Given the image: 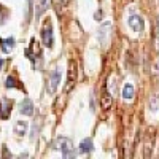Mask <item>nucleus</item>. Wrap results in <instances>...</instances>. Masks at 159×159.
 <instances>
[{"label":"nucleus","instance_id":"f257e3e1","mask_svg":"<svg viewBox=\"0 0 159 159\" xmlns=\"http://www.w3.org/2000/svg\"><path fill=\"white\" fill-rule=\"evenodd\" d=\"M54 148L59 150L65 159L75 157V154H76L75 150H73L72 140H70V139H65V137H59V139H56V142H54Z\"/></svg>","mask_w":159,"mask_h":159},{"label":"nucleus","instance_id":"f03ea898","mask_svg":"<svg viewBox=\"0 0 159 159\" xmlns=\"http://www.w3.org/2000/svg\"><path fill=\"white\" fill-rule=\"evenodd\" d=\"M76 80H78V65L76 62L72 59L69 61V75H67V84H65V94H67L69 91L73 89V86L76 84Z\"/></svg>","mask_w":159,"mask_h":159},{"label":"nucleus","instance_id":"7ed1b4c3","mask_svg":"<svg viewBox=\"0 0 159 159\" xmlns=\"http://www.w3.org/2000/svg\"><path fill=\"white\" fill-rule=\"evenodd\" d=\"M42 40H43V45L46 48H52V45H54V38H52V25H51L49 19H46V22L43 24V27H42Z\"/></svg>","mask_w":159,"mask_h":159},{"label":"nucleus","instance_id":"20e7f679","mask_svg":"<svg viewBox=\"0 0 159 159\" xmlns=\"http://www.w3.org/2000/svg\"><path fill=\"white\" fill-rule=\"evenodd\" d=\"M61 76H62V72H61L59 67L51 72L49 80H48V92H49V94H54V92L57 91V86L61 83Z\"/></svg>","mask_w":159,"mask_h":159},{"label":"nucleus","instance_id":"39448f33","mask_svg":"<svg viewBox=\"0 0 159 159\" xmlns=\"http://www.w3.org/2000/svg\"><path fill=\"white\" fill-rule=\"evenodd\" d=\"M153 147H154V129L150 127L148 132H147V139H145V157H148L153 151Z\"/></svg>","mask_w":159,"mask_h":159},{"label":"nucleus","instance_id":"423d86ee","mask_svg":"<svg viewBox=\"0 0 159 159\" xmlns=\"http://www.w3.org/2000/svg\"><path fill=\"white\" fill-rule=\"evenodd\" d=\"M127 22H129V27L134 30V32H142L143 27H145V22H143V19L139 15H132Z\"/></svg>","mask_w":159,"mask_h":159},{"label":"nucleus","instance_id":"0eeeda50","mask_svg":"<svg viewBox=\"0 0 159 159\" xmlns=\"http://www.w3.org/2000/svg\"><path fill=\"white\" fill-rule=\"evenodd\" d=\"M11 105H13V102L10 99H2L0 100V118L2 119H8V116L11 113Z\"/></svg>","mask_w":159,"mask_h":159},{"label":"nucleus","instance_id":"6e6552de","mask_svg":"<svg viewBox=\"0 0 159 159\" xmlns=\"http://www.w3.org/2000/svg\"><path fill=\"white\" fill-rule=\"evenodd\" d=\"M111 103H113V99H111V96H110V92H107V89L103 88V91H102V94H100V107H102V110H110L111 108Z\"/></svg>","mask_w":159,"mask_h":159},{"label":"nucleus","instance_id":"1a4fd4ad","mask_svg":"<svg viewBox=\"0 0 159 159\" xmlns=\"http://www.w3.org/2000/svg\"><path fill=\"white\" fill-rule=\"evenodd\" d=\"M19 110H21V113H22V115L32 116V115H34V103H32V100H30V99H24V100L21 102Z\"/></svg>","mask_w":159,"mask_h":159},{"label":"nucleus","instance_id":"9d476101","mask_svg":"<svg viewBox=\"0 0 159 159\" xmlns=\"http://www.w3.org/2000/svg\"><path fill=\"white\" fill-rule=\"evenodd\" d=\"M25 130H27V123H25V121H16V124H15V134L22 137L25 134Z\"/></svg>","mask_w":159,"mask_h":159},{"label":"nucleus","instance_id":"9b49d317","mask_svg":"<svg viewBox=\"0 0 159 159\" xmlns=\"http://www.w3.org/2000/svg\"><path fill=\"white\" fill-rule=\"evenodd\" d=\"M134 94H135V89H134V86L132 84H124V88H123V97L126 99V100H130L132 97H134Z\"/></svg>","mask_w":159,"mask_h":159},{"label":"nucleus","instance_id":"f8f14e48","mask_svg":"<svg viewBox=\"0 0 159 159\" xmlns=\"http://www.w3.org/2000/svg\"><path fill=\"white\" fill-rule=\"evenodd\" d=\"M80 151L81 153H91L92 151V140L91 139H84L80 143Z\"/></svg>","mask_w":159,"mask_h":159},{"label":"nucleus","instance_id":"ddd939ff","mask_svg":"<svg viewBox=\"0 0 159 159\" xmlns=\"http://www.w3.org/2000/svg\"><path fill=\"white\" fill-rule=\"evenodd\" d=\"M46 3H48V0H35V7H37L35 16H37V18H40V16H42L43 10L46 8Z\"/></svg>","mask_w":159,"mask_h":159},{"label":"nucleus","instance_id":"4468645a","mask_svg":"<svg viewBox=\"0 0 159 159\" xmlns=\"http://www.w3.org/2000/svg\"><path fill=\"white\" fill-rule=\"evenodd\" d=\"M30 49H34V56H35V57H38L40 54H42V48H40V45L37 43L35 38L30 40Z\"/></svg>","mask_w":159,"mask_h":159},{"label":"nucleus","instance_id":"2eb2a0df","mask_svg":"<svg viewBox=\"0 0 159 159\" xmlns=\"http://www.w3.org/2000/svg\"><path fill=\"white\" fill-rule=\"evenodd\" d=\"M154 49L159 51V18L156 19V27H154Z\"/></svg>","mask_w":159,"mask_h":159},{"label":"nucleus","instance_id":"dca6fc26","mask_svg":"<svg viewBox=\"0 0 159 159\" xmlns=\"http://www.w3.org/2000/svg\"><path fill=\"white\" fill-rule=\"evenodd\" d=\"M5 86H7V88H19L18 81H16L13 76H8V78L5 80Z\"/></svg>","mask_w":159,"mask_h":159},{"label":"nucleus","instance_id":"f3484780","mask_svg":"<svg viewBox=\"0 0 159 159\" xmlns=\"http://www.w3.org/2000/svg\"><path fill=\"white\" fill-rule=\"evenodd\" d=\"M150 107H151V110H153V111H156V110L159 108V97H153V99H151Z\"/></svg>","mask_w":159,"mask_h":159},{"label":"nucleus","instance_id":"a211bd4d","mask_svg":"<svg viewBox=\"0 0 159 159\" xmlns=\"http://www.w3.org/2000/svg\"><path fill=\"white\" fill-rule=\"evenodd\" d=\"M69 3H70V0H61V8L65 10V8L69 7Z\"/></svg>","mask_w":159,"mask_h":159}]
</instances>
